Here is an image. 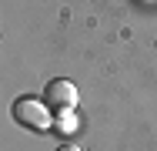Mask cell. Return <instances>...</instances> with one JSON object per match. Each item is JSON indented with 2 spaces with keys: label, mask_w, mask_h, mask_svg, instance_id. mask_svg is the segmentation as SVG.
<instances>
[{
  "label": "cell",
  "mask_w": 157,
  "mask_h": 151,
  "mask_svg": "<svg viewBox=\"0 0 157 151\" xmlns=\"http://www.w3.org/2000/svg\"><path fill=\"white\" fill-rule=\"evenodd\" d=\"M13 118L17 124H24V128H30V131H50V108L44 104V101H37V97H17L13 101Z\"/></svg>",
  "instance_id": "cell-1"
},
{
  "label": "cell",
  "mask_w": 157,
  "mask_h": 151,
  "mask_svg": "<svg viewBox=\"0 0 157 151\" xmlns=\"http://www.w3.org/2000/svg\"><path fill=\"white\" fill-rule=\"evenodd\" d=\"M44 97H47V108H54V111H70V108L77 104V88H74V81L54 77V81H47Z\"/></svg>",
  "instance_id": "cell-2"
},
{
  "label": "cell",
  "mask_w": 157,
  "mask_h": 151,
  "mask_svg": "<svg viewBox=\"0 0 157 151\" xmlns=\"http://www.w3.org/2000/svg\"><path fill=\"white\" fill-rule=\"evenodd\" d=\"M57 131H60V134H70V131H77V118H70V114L63 111L60 121H57Z\"/></svg>",
  "instance_id": "cell-3"
},
{
  "label": "cell",
  "mask_w": 157,
  "mask_h": 151,
  "mask_svg": "<svg viewBox=\"0 0 157 151\" xmlns=\"http://www.w3.org/2000/svg\"><path fill=\"white\" fill-rule=\"evenodd\" d=\"M57 151H80V148H74V145H60Z\"/></svg>",
  "instance_id": "cell-4"
}]
</instances>
